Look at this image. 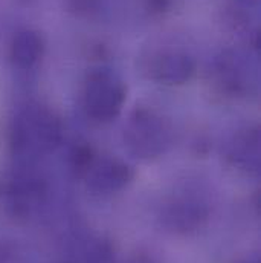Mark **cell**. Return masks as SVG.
Masks as SVG:
<instances>
[{"mask_svg":"<svg viewBox=\"0 0 261 263\" xmlns=\"http://www.w3.org/2000/svg\"><path fill=\"white\" fill-rule=\"evenodd\" d=\"M231 156L234 164L242 165L243 168H254L258 167V135L257 132L245 136H238L232 144Z\"/></svg>","mask_w":261,"mask_h":263,"instance_id":"7","label":"cell"},{"mask_svg":"<svg viewBox=\"0 0 261 263\" xmlns=\"http://www.w3.org/2000/svg\"><path fill=\"white\" fill-rule=\"evenodd\" d=\"M15 142L26 147L49 150L60 139V124L57 118L48 110H31L23 118L22 123L15 127Z\"/></svg>","mask_w":261,"mask_h":263,"instance_id":"3","label":"cell"},{"mask_svg":"<svg viewBox=\"0 0 261 263\" xmlns=\"http://www.w3.org/2000/svg\"><path fill=\"white\" fill-rule=\"evenodd\" d=\"M126 101L124 83L109 70L92 72L83 89V106L86 114L95 121H110L116 118Z\"/></svg>","mask_w":261,"mask_h":263,"instance_id":"1","label":"cell"},{"mask_svg":"<svg viewBox=\"0 0 261 263\" xmlns=\"http://www.w3.org/2000/svg\"><path fill=\"white\" fill-rule=\"evenodd\" d=\"M126 141L131 153L140 158H154L165 152L170 142V130L156 114L140 109L130 118Z\"/></svg>","mask_w":261,"mask_h":263,"instance_id":"2","label":"cell"},{"mask_svg":"<svg viewBox=\"0 0 261 263\" xmlns=\"http://www.w3.org/2000/svg\"><path fill=\"white\" fill-rule=\"evenodd\" d=\"M45 51L43 39L29 29L17 32L11 43V59L14 65L22 69H29L42 59Z\"/></svg>","mask_w":261,"mask_h":263,"instance_id":"6","label":"cell"},{"mask_svg":"<svg viewBox=\"0 0 261 263\" xmlns=\"http://www.w3.org/2000/svg\"><path fill=\"white\" fill-rule=\"evenodd\" d=\"M86 176L89 185L96 190V192H106V193H113L126 187L133 178L131 168L112 158H104V159H96L90 162V165L86 168Z\"/></svg>","mask_w":261,"mask_h":263,"instance_id":"4","label":"cell"},{"mask_svg":"<svg viewBox=\"0 0 261 263\" xmlns=\"http://www.w3.org/2000/svg\"><path fill=\"white\" fill-rule=\"evenodd\" d=\"M194 69V62L180 52H164L157 55L150 66L151 77L167 86L187 83L193 77Z\"/></svg>","mask_w":261,"mask_h":263,"instance_id":"5","label":"cell"}]
</instances>
